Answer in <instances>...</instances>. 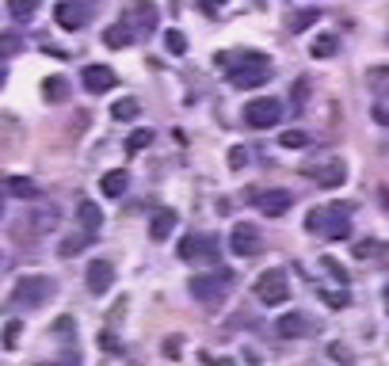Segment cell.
<instances>
[{"label": "cell", "mask_w": 389, "mask_h": 366, "mask_svg": "<svg viewBox=\"0 0 389 366\" xmlns=\"http://www.w3.org/2000/svg\"><path fill=\"white\" fill-rule=\"evenodd\" d=\"M317 20H321V8H298V12L287 15V35H302V31H310Z\"/></svg>", "instance_id": "17"}, {"label": "cell", "mask_w": 389, "mask_h": 366, "mask_svg": "<svg viewBox=\"0 0 389 366\" xmlns=\"http://www.w3.org/2000/svg\"><path fill=\"white\" fill-rule=\"evenodd\" d=\"M256 298L264 305H282V302H287V298H290L287 271H282V267H267V271L256 279Z\"/></svg>", "instance_id": "6"}, {"label": "cell", "mask_w": 389, "mask_h": 366, "mask_svg": "<svg viewBox=\"0 0 389 366\" xmlns=\"http://www.w3.org/2000/svg\"><path fill=\"white\" fill-rule=\"evenodd\" d=\"M54 294H58V282H54L50 275H23L12 287V305L15 309H38V305L50 302Z\"/></svg>", "instance_id": "2"}, {"label": "cell", "mask_w": 389, "mask_h": 366, "mask_svg": "<svg viewBox=\"0 0 389 366\" xmlns=\"http://www.w3.org/2000/svg\"><path fill=\"white\" fill-rule=\"evenodd\" d=\"M259 233H256V225H248V222H237L229 229V252L233 256H241V259H248V256H256L259 252Z\"/></svg>", "instance_id": "10"}, {"label": "cell", "mask_w": 389, "mask_h": 366, "mask_svg": "<svg viewBox=\"0 0 389 366\" xmlns=\"http://www.w3.org/2000/svg\"><path fill=\"white\" fill-rule=\"evenodd\" d=\"M248 157H252V153H248L245 145H233V149H229V168H233V172L248 168Z\"/></svg>", "instance_id": "34"}, {"label": "cell", "mask_w": 389, "mask_h": 366, "mask_svg": "<svg viewBox=\"0 0 389 366\" xmlns=\"http://www.w3.org/2000/svg\"><path fill=\"white\" fill-rule=\"evenodd\" d=\"M183 336H168L165 344H160V351H165V359H180V351H183V344H180Z\"/></svg>", "instance_id": "37"}, {"label": "cell", "mask_w": 389, "mask_h": 366, "mask_svg": "<svg viewBox=\"0 0 389 366\" xmlns=\"http://www.w3.org/2000/svg\"><path fill=\"white\" fill-rule=\"evenodd\" d=\"M321 267L328 275H336L340 282H347V271H344V264H340V259H332V256H321Z\"/></svg>", "instance_id": "36"}, {"label": "cell", "mask_w": 389, "mask_h": 366, "mask_svg": "<svg viewBox=\"0 0 389 366\" xmlns=\"http://www.w3.org/2000/svg\"><path fill=\"white\" fill-rule=\"evenodd\" d=\"M351 202H332V206L324 210H310V218H305V229L310 233H324L328 241H344L347 233H351Z\"/></svg>", "instance_id": "1"}, {"label": "cell", "mask_w": 389, "mask_h": 366, "mask_svg": "<svg viewBox=\"0 0 389 366\" xmlns=\"http://www.w3.org/2000/svg\"><path fill=\"white\" fill-rule=\"evenodd\" d=\"M77 218H80V225H84V233H88V237H92V233L103 225V214H100V206H96L92 199H84V202L77 206Z\"/></svg>", "instance_id": "20"}, {"label": "cell", "mask_w": 389, "mask_h": 366, "mask_svg": "<svg viewBox=\"0 0 389 366\" xmlns=\"http://www.w3.org/2000/svg\"><path fill=\"white\" fill-rule=\"evenodd\" d=\"M20 336H23V324H20V321H8V324H4V336H0V344H4V351H12V347H20Z\"/></svg>", "instance_id": "31"}, {"label": "cell", "mask_w": 389, "mask_h": 366, "mask_svg": "<svg viewBox=\"0 0 389 366\" xmlns=\"http://www.w3.org/2000/svg\"><path fill=\"white\" fill-rule=\"evenodd\" d=\"M12 54H20V35H0V69H4V61H12Z\"/></svg>", "instance_id": "29"}, {"label": "cell", "mask_w": 389, "mask_h": 366, "mask_svg": "<svg viewBox=\"0 0 389 366\" xmlns=\"http://www.w3.org/2000/svg\"><path fill=\"white\" fill-rule=\"evenodd\" d=\"M321 298H324L332 309H344V305H347V294H324V290H321Z\"/></svg>", "instance_id": "42"}, {"label": "cell", "mask_w": 389, "mask_h": 366, "mask_svg": "<svg viewBox=\"0 0 389 366\" xmlns=\"http://www.w3.org/2000/svg\"><path fill=\"white\" fill-rule=\"evenodd\" d=\"M137 43V31L130 27V23H111L107 31H103V46H111V50H126V46Z\"/></svg>", "instance_id": "16"}, {"label": "cell", "mask_w": 389, "mask_h": 366, "mask_svg": "<svg viewBox=\"0 0 389 366\" xmlns=\"http://www.w3.org/2000/svg\"><path fill=\"white\" fill-rule=\"evenodd\" d=\"M100 347H107V351H123V344H119L111 332H100Z\"/></svg>", "instance_id": "39"}, {"label": "cell", "mask_w": 389, "mask_h": 366, "mask_svg": "<svg viewBox=\"0 0 389 366\" xmlns=\"http://www.w3.org/2000/svg\"><path fill=\"white\" fill-rule=\"evenodd\" d=\"M222 4H225V0H202V8H206V12H218Z\"/></svg>", "instance_id": "44"}, {"label": "cell", "mask_w": 389, "mask_h": 366, "mask_svg": "<svg viewBox=\"0 0 389 366\" xmlns=\"http://www.w3.org/2000/svg\"><path fill=\"white\" fill-rule=\"evenodd\" d=\"M84 244H88V237H65L61 248H58V256L61 259H73V256H80V252H84Z\"/></svg>", "instance_id": "32"}, {"label": "cell", "mask_w": 389, "mask_h": 366, "mask_svg": "<svg viewBox=\"0 0 389 366\" xmlns=\"http://www.w3.org/2000/svg\"><path fill=\"white\" fill-rule=\"evenodd\" d=\"M336 50H340V35H317V38H313V46H310L313 58H332Z\"/></svg>", "instance_id": "22"}, {"label": "cell", "mask_w": 389, "mask_h": 366, "mask_svg": "<svg viewBox=\"0 0 389 366\" xmlns=\"http://www.w3.org/2000/svg\"><path fill=\"white\" fill-rule=\"evenodd\" d=\"M80 80H84V88L92 96H103V92H111V88L119 84V77H115V69H111V65H88Z\"/></svg>", "instance_id": "13"}, {"label": "cell", "mask_w": 389, "mask_h": 366, "mask_svg": "<svg viewBox=\"0 0 389 366\" xmlns=\"http://www.w3.org/2000/svg\"><path fill=\"white\" fill-rule=\"evenodd\" d=\"M54 15H58V27L65 31H80L88 20V8L80 4V0H61L58 8H54Z\"/></svg>", "instance_id": "15"}, {"label": "cell", "mask_w": 389, "mask_h": 366, "mask_svg": "<svg viewBox=\"0 0 389 366\" xmlns=\"http://www.w3.org/2000/svg\"><path fill=\"white\" fill-rule=\"evenodd\" d=\"M137 115H142L137 100H115V107H111V119H119V122H134Z\"/></svg>", "instance_id": "23"}, {"label": "cell", "mask_w": 389, "mask_h": 366, "mask_svg": "<svg viewBox=\"0 0 389 366\" xmlns=\"http://www.w3.org/2000/svg\"><path fill=\"white\" fill-rule=\"evenodd\" d=\"M65 92H69L65 77H46V80H43V96H46L50 103H61V100H65Z\"/></svg>", "instance_id": "25"}, {"label": "cell", "mask_w": 389, "mask_h": 366, "mask_svg": "<svg viewBox=\"0 0 389 366\" xmlns=\"http://www.w3.org/2000/svg\"><path fill=\"white\" fill-rule=\"evenodd\" d=\"M302 176L313 180L317 187H340L347 180V165L340 157H317V160H302Z\"/></svg>", "instance_id": "5"}, {"label": "cell", "mask_w": 389, "mask_h": 366, "mask_svg": "<svg viewBox=\"0 0 389 366\" xmlns=\"http://www.w3.org/2000/svg\"><path fill=\"white\" fill-rule=\"evenodd\" d=\"M149 142H153V130H134V134L126 137V153H142Z\"/></svg>", "instance_id": "33"}, {"label": "cell", "mask_w": 389, "mask_h": 366, "mask_svg": "<svg viewBox=\"0 0 389 366\" xmlns=\"http://www.w3.org/2000/svg\"><path fill=\"white\" fill-rule=\"evenodd\" d=\"M180 259L183 264H218V237L188 233V237L180 241Z\"/></svg>", "instance_id": "8"}, {"label": "cell", "mask_w": 389, "mask_h": 366, "mask_svg": "<svg viewBox=\"0 0 389 366\" xmlns=\"http://www.w3.org/2000/svg\"><path fill=\"white\" fill-rule=\"evenodd\" d=\"M165 46H168V54H188V38H183V31H176V27H168L165 31Z\"/></svg>", "instance_id": "27"}, {"label": "cell", "mask_w": 389, "mask_h": 366, "mask_svg": "<svg viewBox=\"0 0 389 366\" xmlns=\"http://www.w3.org/2000/svg\"><path fill=\"white\" fill-rule=\"evenodd\" d=\"M84 279H88V290H92V294H107V290L115 287V267H111L107 259H92Z\"/></svg>", "instance_id": "14"}, {"label": "cell", "mask_w": 389, "mask_h": 366, "mask_svg": "<svg viewBox=\"0 0 389 366\" xmlns=\"http://www.w3.org/2000/svg\"><path fill=\"white\" fill-rule=\"evenodd\" d=\"M386 302H389V287H386Z\"/></svg>", "instance_id": "46"}, {"label": "cell", "mask_w": 389, "mask_h": 366, "mask_svg": "<svg viewBox=\"0 0 389 366\" xmlns=\"http://www.w3.org/2000/svg\"><path fill=\"white\" fill-rule=\"evenodd\" d=\"M370 119H374L378 126H389V107L386 103H374V107H370Z\"/></svg>", "instance_id": "38"}, {"label": "cell", "mask_w": 389, "mask_h": 366, "mask_svg": "<svg viewBox=\"0 0 389 366\" xmlns=\"http://www.w3.org/2000/svg\"><path fill=\"white\" fill-rule=\"evenodd\" d=\"M130 187V176H126V168H111V172H103L100 176V191L107 195V199H119Z\"/></svg>", "instance_id": "18"}, {"label": "cell", "mask_w": 389, "mask_h": 366, "mask_svg": "<svg viewBox=\"0 0 389 366\" xmlns=\"http://www.w3.org/2000/svg\"><path fill=\"white\" fill-rule=\"evenodd\" d=\"M367 84L374 88L378 96H389V65H378V69L367 73Z\"/></svg>", "instance_id": "26"}, {"label": "cell", "mask_w": 389, "mask_h": 366, "mask_svg": "<svg viewBox=\"0 0 389 366\" xmlns=\"http://www.w3.org/2000/svg\"><path fill=\"white\" fill-rule=\"evenodd\" d=\"M31 218H35V229H43V233L58 225V214H54V206H46L43 214H31Z\"/></svg>", "instance_id": "35"}, {"label": "cell", "mask_w": 389, "mask_h": 366, "mask_svg": "<svg viewBox=\"0 0 389 366\" xmlns=\"http://www.w3.org/2000/svg\"><path fill=\"white\" fill-rule=\"evenodd\" d=\"M38 4H43V0H8V12H12V20L27 23L31 15L38 12Z\"/></svg>", "instance_id": "24"}, {"label": "cell", "mask_w": 389, "mask_h": 366, "mask_svg": "<svg viewBox=\"0 0 389 366\" xmlns=\"http://www.w3.org/2000/svg\"><path fill=\"white\" fill-rule=\"evenodd\" d=\"M310 328H313V324H310V317H305V313H298V309H290V313H282L279 321H275V336H279V340H287V344H290V340H302Z\"/></svg>", "instance_id": "12"}, {"label": "cell", "mask_w": 389, "mask_h": 366, "mask_svg": "<svg viewBox=\"0 0 389 366\" xmlns=\"http://www.w3.org/2000/svg\"><path fill=\"white\" fill-rule=\"evenodd\" d=\"M332 359H340V363H351V351H347L344 344H332Z\"/></svg>", "instance_id": "43"}, {"label": "cell", "mask_w": 389, "mask_h": 366, "mask_svg": "<svg viewBox=\"0 0 389 366\" xmlns=\"http://www.w3.org/2000/svg\"><path fill=\"white\" fill-rule=\"evenodd\" d=\"M126 23L137 31V38H142V35H153V31H157V23H160L157 4H153V0H137V4L130 8V20Z\"/></svg>", "instance_id": "11"}, {"label": "cell", "mask_w": 389, "mask_h": 366, "mask_svg": "<svg viewBox=\"0 0 389 366\" xmlns=\"http://www.w3.org/2000/svg\"><path fill=\"white\" fill-rule=\"evenodd\" d=\"M172 229H176V210H157L153 214V222H149V237L153 241H165V237H172Z\"/></svg>", "instance_id": "19"}, {"label": "cell", "mask_w": 389, "mask_h": 366, "mask_svg": "<svg viewBox=\"0 0 389 366\" xmlns=\"http://www.w3.org/2000/svg\"><path fill=\"white\" fill-rule=\"evenodd\" d=\"M225 73H229L233 88H259L271 80V61H267V54H252L248 65H225Z\"/></svg>", "instance_id": "4"}, {"label": "cell", "mask_w": 389, "mask_h": 366, "mask_svg": "<svg viewBox=\"0 0 389 366\" xmlns=\"http://www.w3.org/2000/svg\"><path fill=\"white\" fill-rule=\"evenodd\" d=\"M378 199H382V206L389 210V187H378Z\"/></svg>", "instance_id": "45"}, {"label": "cell", "mask_w": 389, "mask_h": 366, "mask_svg": "<svg viewBox=\"0 0 389 366\" xmlns=\"http://www.w3.org/2000/svg\"><path fill=\"white\" fill-rule=\"evenodd\" d=\"M65 332H77V324H73V317H61V321L54 324V336H65Z\"/></svg>", "instance_id": "41"}, {"label": "cell", "mask_w": 389, "mask_h": 366, "mask_svg": "<svg viewBox=\"0 0 389 366\" xmlns=\"http://www.w3.org/2000/svg\"><path fill=\"white\" fill-rule=\"evenodd\" d=\"M279 145L282 149H305V145H310V134H305V130H287V134L279 137Z\"/></svg>", "instance_id": "30"}, {"label": "cell", "mask_w": 389, "mask_h": 366, "mask_svg": "<svg viewBox=\"0 0 389 366\" xmlns=\"http://www.w3.org/2000/svg\"><path fill=\"white\" fill-rule=\"evenodd\" d=\"M386 248H389V244H382V241H359V244H355V256H359V259H374V256H386Z\"/></svg>", "instance_id": "28"}, {"label": "cell", "mask_w": 389, "mask_h": 366, "mask_svg": "<svg viewBox=\"0 0 389 366\" xmlns=\"http://www.w3.org/2000/svg\"><path fill=\"white\" fill-rule=\"evenodd\" d=\"M4 191L12 195V199H38V187H35V180H27V176H8Z\"/></svg>", "instance_id": "21"}, {"label": "cell", "mask_w": 389, "mask_h": 366, "mask_svg": "<svg viewBox=\"0 0 389 366\" xmlns=\"http://www.w3.org/2000/svg\"><path fill=\"white\" fill-rule=\"evenodd\" d=\"M279 119H282V103L275 96H256L245 107V126H252V130H271V126H279Z\"/></svg>", "instance_id": "7"}, {"label": "cell", "mask_w": 389, "mask_h": 366, "mask_svg": "<svg viewBox=\"0 0 389 366\" xmlns=\"http://www.w3.org/2000/svg\"><path fill=\"white\" fill-rule=\"evenodd\" d=\"M233 279L237 275L233 271H214V275H194V279L188 282V290H191V298L194 302H202V305H222L225 302V294L233 290Z\"/></svg>", "instance_id": "3"}, {"label": "cell", "mask_w": 389, "mask_h": 366, "mask_svg": "<svg viewBox=\"0 0 389 366\" xmlns=\"http://www.w3.org/2000/svg\"><path fill=\"white\" fill-rule=\"evenodd\" d=\"M305 92H310V84L298 80V84H294V107H305Z\"/></svg>", "instance_id": "40"}, {"label": "cell", "mask_w": 389, "mask_h": 366, "mask_svg": "<svg viewBox=\"0 0 389 366\" xmlns=\"http://www.w3.org/2000/svg\"><path fill=\"white\" fill-rule=\"evenodd\" d=\"M290 206H294V195H290L287 187H267V191L256 195V210L264 218H282Z\"/></svg>", "instance_id": "9"}]
</instances>
